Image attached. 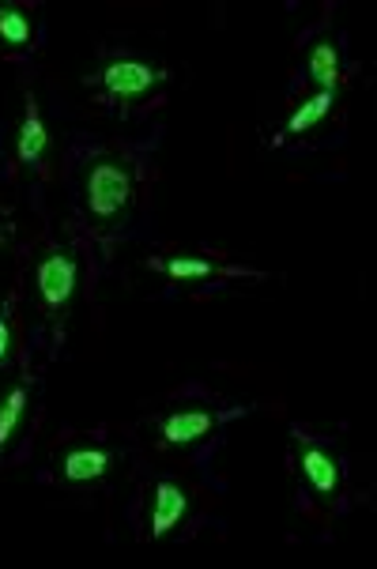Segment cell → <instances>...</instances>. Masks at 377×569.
Returning a JSON list of instances; mask_svg holds the SVG:
<instances>
[{
	"mask_svg": "<svg viewBox=\"0 0 377 569\" xmlns=\"http://www.w3.org/2000/svg\"><path fill=\"white\" fill-rule=\"evenodd\" d=\"M132 196V174L121 163H99L87 174V208L99 219H114Z\"/></svg>",
	"mask_w": 377,
	"mask_h": 569,
	"instance_id": "cell-1",
	"label": "cell"
},
{
	"mask_svg": "<svg viewBox=\"0 0 377 569\" xmlns=\"http://www.w3.org/2000/svg\"><path fill=\"white\" fill-rule=\"evenodd\" d=\"M38 294L50 309H61L76 291V261L68 253H50L38 264Z\"/></svg>",
	"mask_w": 377,
	"mask_h": 569,
	"instance_id": "cell-2",
	"label": "cell"
},
{
	"mask_svg": "<svg viewBox=\"0 0 377 569\" xmlns=\"http://www.w3.org/2000/svg\"><path fill=\"white\" fill-rule=\"evenodd\" d=\"M163 80L159 72H151L148 65H140V61H114V65L102 72V83H106V91L117 98H140L148 95L155 83Z\"/></svg>",
	"mask_w": 377,
	"mask_h": 569,
	"instance_id": "cell-3",
	"label": "cell"
},
{
	"mask_svg": "<svg viewBox=\"0 0 377 569\" xmlns=\"http://www.w3.org/2000/svg\"><path fill=\"white\" fill-rule=\"evenodd\" d=\"M185 509H189L185 490H181L178 483H159V487H155V509H151V536L163 539L166 532L185 517Z\"/></svg>",
	"mask_w": 377,
	"mask_h": 569,
	"instance_id": "cell-4",
	"label": "cell"
},
{
	"mask_svg": "<svg viewBox=\"0 0 377 569\" xmlns=\"http://www.w3.org/2000/svg\"><path fill=\"white\" fill-rule=\"evenodd\" d=\"M215 426L212 411H178L163 423V438L170 445H189V441L204 438L208 430Z\"/></svg>",
	"mask_w": 377,
	"mask_h": 569,
	"instance_id": "cell-5",
	"label": "cell"
},
{
	"mask_svg": "<svg viewBox=\"0 0 377 569\" xmlns=\"http://www.w3.org/2000/svg\"><path fill=\"white\" fill-rule=\"evenodd\" d=\"M302 472H306L317 494H336V487H340V468L325 449H306L302 453Z\"/></svg>",
	"mask_w": 377,
	"mask_h": 569,
	"instance_id": "cell-6",
	"label": "cell"
},
{
	"mask_svg": "<svg viewBox=\"0 0 377 569\" xmlns=\"http://www.w3.org/2000/svg\"><path fill=\"white\" fill-rule=\"evenodd\" d=\"M106 468H110V453H102V449H72L65 456L68 483H91V479L106 475Z\"/></svg>",
	"mask_w": 377,
	"mask_h": 569,
	"instance_id": "cell-7",
	"label": "cell"
},
{
	"mask_svg": "<svg viewBox=\"0 0 377 569\" xmlns=\"http://www.w3.org/2000/svg\"><path fill=\"white\" fill-rule=\"evenodd\" d=\"M46 144H50V136H46V125H42V117H38V110H34V102H31L23 125H19V147H16L19 163H38Z\"/></svg>",
	"mask_w": 377,
	"mask_h": 569,
	"instance_id": "cell-8",
	"label": "cell"
},
{
	"mask_svg": "<svg viewBox=\"0 0 377 569\" xmlns=\"http://www.w3.org/2000/svg\"><path fill=\"white\" fill-rule=\"evenodd\" d=\"M310 76L321 83V91H336V83H340V57H336V46H332V42H317V46H313Z\"/></svg>",
	"mask_w": 377,
	"mask_h": 569,
	"instance_id": "cell-9",
	"label": "cell"
},
{
	"mask_svg": "<svg viewBox=\"0 0 377 569\" xmlns=\"http://www.w3.org/2000/svg\"><path fill=\"white\" fill-rule=\"evenodd\" d=\"M332 95H336V91H321V95H313L306 106H298L295 117L287 121V132L295 136V132H306L313 129V125H321L328 117V110H332Z\"/></svg>",
	"mask_w": 377,
	"mask_h": 569,
	"instance_id": "cell-10",
	"label": "cell"
},
{
	"mask_svg": "<svg viewBox=\"0 0 377 569\" xmlns=\"http://www.w3.org/2000/svg\"><path fill=\"white\" fill-rule=\"evenodd\" d=\"M0 38L8 46H27L31 42V16H23L19 8H0Z\"/></svg>",
	"mask_w": 377,
	"mask_h": 569,
	"instance_id": "cell-11",
	"label": "cell"
},
{
	"mask_svg": "<svg viewBox=\"0 0 377 569\" xmlns=\"http://www.w3.org/2000/svg\"><path fill=\"white\" fill-rule=\"evenodd\" d=\"M23 407H27V392L23 389H12L4 396V404H0V449H4V445L12 441V434H16Z\"/></svg>",
	"mask_w": 377,
	"mask_h": 569,
	"instance_id": "cell-12",
	"label": "cell"
},
{
	"mask_svg": "<svg viewBox=\"0 0 377 569\" xmlns=\"http://www.w3.org/2000/svg\"><path fill=\"white\" fill-rule=\"evenodd\" d=\"M166 272L174 279H204V276H212V264L193 261V257H174V261H166Z\"/></svg>",
	"mask_w": 377,
	"mask_h": 569,
	"instance_id": "cell-13",
	"label": "cell"
},
{
	"mask_svg": "<svg viewBox=\"0 0 377 569\" xmlns=\"http://www.w3.org/2000/svg\"><path fill=\"white\" fill-rule=\"evenodd\" d=\"M8 343H12V328H8V321H0V362L8 358Z\"/></svg>",
	"mask_w": 377,
	"mask_h": 569,
	"instance_id": "cell-14",
	"label": "cell"
}]
</instances>
